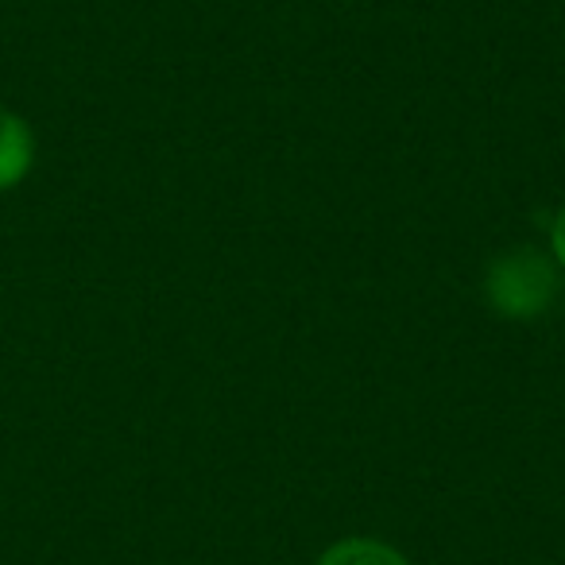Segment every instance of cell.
Segmentation results:
<instances>
[{
	"label": "cell",
	"instance_id": "cell-3",
	"mask_svg": "<svg viewBox=\"0 0 565 565\" xmlns=\"http://www.w3.org/2000/svg\"><path fill=\"white\" fill-rule=\"evenodd\" d=\"M315 565H411V562L392 542L353 534V539H341V542H333V546H326Z\"/></svg>",
	"mask_w": 565,
	"mask_h": 565
},
{
	"label": "cell",
	"instance_id": "cell-4",
	"mask_svg": "<svg viewBox=\"0 0 565 565\" xmlns=\"http://www.w3.org/2000/svg\"><path fill=\"white\" fill-rule=\"evenodd\" d=\"M550 256H554V264L565 271V205L554 213V221H550Z\"/></svg>",
	"mask_w": 565,
	"mask_h": 565
},
{
	"label": "cell",
	"instance_id": "cell-1",
	"mask_svg": "<svg viewBox=\"0 0 565 565\" xmlns=\"http://www.w3.org/2000/svg\"><path fill=\"white\" fill-rule=\"evenodd\" d=\"M557 295V264L539 248H511L484 271V299L508 322H531L550 310Z\"/></svg>",
	"mask_w": 565,
	"mask_h": 565
},
{
	"label": "cell",
	"instance_id": "cell-2",
	"mask_svg": "<svg viewBox=\"0 0 565 565\" xmlns=\"http://www.w3.org/2000/svg\"><path fill=\"white\" fill-rule=\"evenodd\" d=\"M35 167V132L20 113L0 109V194L17 190Z\"/></svg>",
	"mask_w": 565,
	"mask_h": 565
}]
</instances>
